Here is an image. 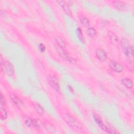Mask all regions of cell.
<instances>
[{"label":"cell","instance_id":"6da1fadb","mask_svg":"<svg viewBox=\"0 0 134 134\" xmlns=\"http://www.w3.org/2000/svg\"><path fill=\"white\" fill-rule=\"evenodd\" d=\"M64 119L65 122L72 128L74 129H81L82 128L81 124L69 114H66Z\"/></svg>","mask_w":134,"mask_h":134},{"label":"cell","instance_id":"7a4b0ae2","mask_svg":"<svg viewBox=\"0 0 134 134\" xmlns=\"http://www.w3.org/2000/svg\"><path fill=\"white\" fill-rule=\"evenodd\" d=\"M56 49H57V51L58 52V53H59V54L60 55V56L63 58L64 60L70 62L71 63H73V64H75L76 63V60L70 57L64 51V50L63 49V48L60 47L59 46H58V47L56 48Z\"/></svg>","mask_w":134,"mask_h":134},{"label":"cell","instance_id":"3957f363","mask_svg":"<svg viewBox=\"0 0 134 134\" xmlns=\"http://www.w3.org/2000/svg\"><path fill=\"white\" fill-rule=\"evenodd\" d=\"M108 65L109 68L116 72H121L124 70L123 66L119 63L116 62L114 60H111L109 62Z\"/></svg>","mask_w":134,"mask_h":134},{"label":"cell","instance_id":"277c9868","mask_svg":"<svg viewBox=\"0 0 134 134\" xmlns=\"http://www.w3.org/2000/svg\"><path fill=\"white\" fill-rule=\"evenodd\" d=\"M4 69L5 70L6 73L9 76L13 75L15 72L14 65L12 64V63L10 61L8 60H6L4 62Z\"/></svg>","mask_w":134,"mask_h":134},{"label":"cell","instance_id":"5b68a950","mask_svg":"<svg viewBox=\"0 0 134 134\" xmlns=\"http://www.w3.org/2000/svg\"><path fill=\"white\" fill-rule=\"evenodd\" d=\"M49 83L54 90H55L58 93L60 92L59 83L58 79L55 76H50L49 79Z\"/></svg>","mask_w":134,"mask_h":134},{"label":"cell","instance_id":"8992f818","mask_svg":"<svg viewBox=\"0 0 134 134\" xmlns=\"http://www.w3.org/2000/svg\"><path fill=\"white\" fill-rule=\"evenodd\" d=\"M10 98L15 105L19 109H21L24 107V103L22 100L14 94H10Z\"/></svg>","mask_w":134,"mask_h":134},{"label":"cell","instance_id":"52a82bcc","mask_svg":"<svg viewBox=\"0 0 134 134\" xmlns=\"http://www.w3.org/2000/svg\"><path fill=\"white\" fill-rule=\"evenodd\" d=\"M113 5L117 9L119 10L126 11L127 9V4L122 1H113Z\"/></svg>","mask_w":134,"mask_h":134},{"label":"cell","instance_id":"ba28073f","mask_svg":"<svg viewBox=\"0 0 134 134\" xmlns=\"http://www.w3.org/2000/svg\"><path fill=\"white\" fill-rule=\"evenodd\" d=\"M57 3L61 6V7L63 8L64 11L70 16L72 17V14L71 12V10L69 7V5L66 3V1H57Z\"/></svg>","mask_w":134,"mask_h":134},{"label":"cell","instance_id":"9c48e42d","mask_svg":"<svg viewBox=\"0 0 134 134\" xmlns=\"http://www.w3.org/2000/svg\"><path fill=\"white\" fill-rule=\"evenodd\" d=\"M96 55L100 61H104L106 59L107 55L106 52L101 49H98L96 51Z\"/></svg>","mask_w":134,"mask_h":134},{"label":"cell","instance_id":"30bf717a","mask_svg":"<svg viewBox=\"0 0 134 134\" xmlns=\"http://www.w3.org/2000/svg\"><path fill=\"white\" fill-rule=\"evenodd\" d=\"M94 119L96 122L99 125V126L104 130L106 131V125H104L103 122L102 118L97 114H94Z\"/></svg>","mask_w":134,"mask_h":134},{"label":"cell","instance_id":"8fae6325","mask_svg":"<svg viewBox=\"0 0 134 134\" xmlns=\"http://www.w3.org/2000/svg\"><path fill=\"white\" fill-rule=\"evenodd\" d=\"M121 48L122 49V50H123L125 54L126 55L127 53V50L130 46L128 40L125 38L122 39V40L121 41Z\"/></svg>","mask_w":134,"mask_h":134},{"label":"cell","instance_id":"7c38bea8","mask_svg":"<svg viewBox=\"0 0 134 134\" xmlns=\"http://www.w3.org/2000/svg\"><path fill=\"white\" fill-rule=\"evenodd\" d=\"M121 82L122 84L128 88H131L133 86V83L131 79L128 78H124L122 80Z\"/></svg>","mask_w":134,"mask_h":134},{"label":"cell","instance_id":"4fadbf2b","mask_svg":"<svg viewBox=\"0 0 134 134\" xmlns=\"http://www.w3.org/2000/svg\"><path fill=\"white\" fill-rule=\"evenodd\" d=\"M55 40L58 44V45L62 48H64L66 47V43L65 41L60 37L59 36H56L55 38Z\"/></svg>","mask_w":134,"mask_h":134},{"label":"cell","instance_id":"5bb4252c","mask_svg":"<svg viewBox=\"0 0 134 134\" xmlns=\"http://www.w3.org/2000/svg\"><path fill=\"white\" fill-rule=\"evenodd\" d=\"M32 126L36 129H40L42 126V123L39 119H32Z\"/></svg>","mask_w":134,"mask_h":134},{"label":"cell","instance_id":"9a60e30c","mask_svg":"<svg viewBox=\"0 0 134 134\" xmlns=\"http://www.w3.org/2000/svg\"><path fill=\"white\" fill-rule=\"evenodd\" d=\"M107 35H108V37H109V38L110 39V40L112 42H116L118 41V39L117 36L112 31H107Z\"/></svg>","mask_w":134,"mask_h":134},{"label":"cell","instance_id":"2e32d148","mask_svg":"<svg viewBox=\"0 0 134 134\" xmlns=\"http://www.w3.org/2000/svg\"><path fill=\"white\" fill-rule=\"evenodd\" d=\"M34 108H35V110L38 114H39L40 115H43L44 110H43V108L40 105L36 103L34 104Z\"/></svg>","mask_w":134,"mask_h":134},{"label":"cell","instance_id":"e0dca14e","mask_svg":"<svg viewBox=\"0 0 134 134\" xmlns=\"http://www.w3.org/2000/svg\"><path fill=\"white\" fill-rule=\"evenodd\" d=\"M76 34L78 38L79 39V40L81 41V42L82 43H85V39H84V37L83 36V32L81 29V28H78L76 30Z\"/></svg>","mask_w":134,"mask_h":134},{"label":"cell","instance_id":"ac0fdd59","mask_svg":"<svg viewBox=\"0 0 134 134\" xmlns=\"http://www.w3.org/2000/svg\"><path fill=\"white\" fill-rule=\"evenodd\" d=\"M87 32L88 34V35L92 38L94 37L96 35V31L95 29L92 27L89 28L87 30Z\"/></svg>","mask_w":134,"mask_h":134},{"label":"cell","instance_id":"d6986e66","mask_svg":"<svg viewBox=\"0 0 134 134\" xmlns=\"http://www.w3.org/2000/svg\"><path fill=\"white\" fill-rule=\"evenodd\" d=\"M80 20L81 23L83 25H84V26H89V25H90L89 20H88V19L87 18H86L85 17H84V16H81V17H80Z\"/></svg>","mask_w":134,"mask_h":134},{"label":"cell","instance_id":"ffe728a7","mask_svg":"<svg viewBox=\"0 0 134 134\" xmlns=\"http://www.w3.org/2000/svg\"><path fill=\"white\" fill-rule=\"evenodd\" d=\"M0 115H1V118L2 120L6 119V117H7V115L6 111L4 108H1Z\"/></svg>","mask_w":134,"mask_h":134},{"label":"cell","instance_id":"44dd1931","mask_svg":"<svg viewBox=\"0 0 134 134\" xmlns=\"http://www.w3.org/2000/svg\"><path fill=\"white\" fill-rule=\"evenodd\" d=\"M24 121H25V123L26 124V125L27 126L30 127L31 126H32V119H30V118L25 117V118H24Z\"/></svg>","mask_w":134,"mask_h":134},{"label":"cell","instance_id":"7402d4cb","mask_svg":"<svg viewBox=\"0 0 134 134\" xmlns=\"http://www.w3.org/2000/svg\"><path fill=\"white\" fill-rule=\"evenodd\" d=\"M1 104L2 106H4L6 105V99L2 93L1 94Z\"/></svg>","mask_w":134,"mask_h":134},{"label":"cell","instance_id":"603a6c76","mask_svg":"<svg viewBox=\"0 0 134 134\" xmlns=\"http://www.w3.org/2000/svg\"><path fill=\"white\" fill-rule=\"evenodd\" d=\"M39 49L40 50V51L42 52L44 51V50L46 49V47H45L44 45L42 43H40V44L39 46Z\"/></svg>","mask_w":134,"mask_h":134},{"label":"cell","instance_id":"cb8c5ba5","mask_svg":"<svg viewBox=\"0 0 134 134\" xmlns=\"http://www.w3.org/2000/svg\"><path fill=\"white\" fill-rule=\"evenodd\" d=\"M68 88H69V90L70 91V92H72V93H73V89H72V87H71L70 86H69V85H68Z\"/></svg>","mask_w":134,"mask_h":134}]
</instances>
